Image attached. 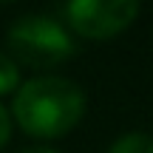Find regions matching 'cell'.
<instances>
[{
	"label": "cell",
	"instance_id": "6da1fadb",
	"mask_svg": "<svg viewBox=\"0 0 153 153\" xmlns=\"http://www.w3.org/2000/svg\"><path fill=\"white\" fill-rule=\"evenodd\" d=\"M88 108L85 91L65 76H31L20 82L11 99V122L34 139H60L82 122Z\"/></svg>",
	"mask_w": 153,
	"mask_h": 153
},
{
	"label": "cell",
	"instance_id": "ba28073f",
	"mask_svg": "<svg viewBox=\"0 0 153 153\" xmlns=\"http://www.w3.org/2000/svg\"><path fill=\"white\" fill-rule=\"evenodd\" d=\"M0 3H14V0H0Z\"/></svg>",
	"mask_w": 153,
	"mask_h": 153
},
{
	"label": "cell",
	"instance_id": "7a4b0ae2",
	"mask_svg": "<svg viewBox=\"0 0 153 153\" xmlns=\"http://www.w3.org/2000/svg\"><path fill=\"white\" fill-rule=\"evenodd\" d=\"M6 45H9L6 54L17 65H28L37 71L57 68L76 54L74 34L48 14L17 17L6 31Z\"/></svg>",
	"mask_w": 153,
	"mask_h": 153
},
{
	"label": "cell",
	"instance_id": "3957f363",
	"mask_svg": "<svg viewBox=\"0 0 153 153\" xmlns=\"http://www.w3.org/2000/svg\"><path fill=\"white\" fill-rule=\"evenodd\" d=\"M139 6L142 0H68L65 28L85 40H111L133 26Z\"/></svg>",
	"mask_w": 153,
	"mask_h": 153
},
{
	"label": "cell",
	"instance_id": "277c9868",
	"mask_svg": "<svg viewBox=\"0 0 153 153\" xmlns=\"http://www.w3.org/2000/svg\"><path fill=\"white\" fill-rule=\"evenodd\" d=\"M108 153H153V136L145 133V131L122 133V136L108 148Z\"/></svg>",
	"mask_w": 153,
	"mask_h": 153
},
{
	"label": "cell",
	"instance_id": "52a82bcc",
	"mask_svg": "<svg viewBox=\"0 0 153 153\" xmlns=\"http://www.w3.org/2000/svg\"><path fill=\"white\" fill-rule=\"evenodd\" d=\"M20 153H60L54 148H45V145H31V148H23Z\"/></svg>",
	"mask_w": 153,
	"mask_h": 153
},
{
	"label": "cell",
	"instance_id": "8992f818",
	"mask_svg": "<svg viewBox=\"0 0 153 153\" xmlns=\"http://www.w3.org/2000/svg\"><path fill=\"white\" fill-rule=\"evenodd\" d=\"M11 128H14V122H11V114H9V108L0 102V150L9 145V139H11Z\"/></svg>",
	"mask_w": 153,
	"mask_h": 153
},
{
	"label": "cell",
	"instance_id": "5b68a950",
	"mask_svg": "<svg viewBox=\"0 0 153 153\" xmlns=\"http://www.w3.org/2000/svg\"><path fill=\"white\" fill-rule=\"evenodd\" d=\"M20 88V65L6 51H0V97L14 94Z\"/></svg>",
	"mask_w": 153,
	"mask_h": 153
}]
</instances>
